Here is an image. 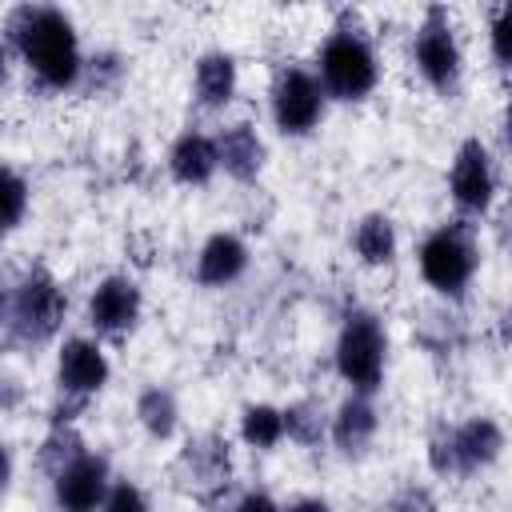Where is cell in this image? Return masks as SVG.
I'll use <instances>...</instances> for the list:
<instances>
[{
  "instance_id": "1",
  "label": "cell",
  "mask_w": 512,
  "mask_h": 512,
  "mask_svg": "<svg viewBox=\"0 0 512 512\" xmlns=\"http://www.w3.org/2000/svg\"><path fill=\"white\" fill-rule=\"evenodd\" d=\"M8 32L16 36V44L24 48L28 64L40 72L44 84L64 88L76 80L80 72V56H76V36L64 12L56 8H16L8 16Z\"/></svg>"
},
{
  "instance_id": "2",
  "label": "cell",
  "mask_w": 512,
  "mask_h": 512,
  "mask_svg": "<svg viewBox=\"0 0 512 512\" xmlns=\"http://www.w3.org/2000/svg\"><path fill=\"white\" fill-rule=\"evenodd\" d=\"M500 448H504V436H500V428L492 420H468L464 428L432 436L428 460H432L436 472H468L476 464L496 460Z\"/></svg>"
},
{
  "instance_id": "3",
  "label": "cell",
  "mask_w": 512,
  "mask_h": 512,
  "mask_svg": "<svg viewBox=\"0 0 512 512\" xmlns=\"http://www.w3.org/2000/svg\"><path fill=\"white\" fill-rule=\"evenodd\" d=\"M336 364L344 372V380H352L360 392H372L380 384L384 372V336L380 324L364 312H356L344 332H340V348H336Z\"/></svg>"
},
{
  "instance_id": "4",
  "label": "cell",
  "mask_w": 512,
  "mask_h": 512,
  "mask_svg": "<svg viewBox=\"0 0 512 512\" xmlns=\"http://www.w3.org/2000/svg\"><path fill=\"white\" fill-rule=\"evenodd\" d=\"M420 268L424 280L440 292H460L476 268V248L468 240L464 228H440L436 236H428L424 252H420Z\"/></svg>"
},
{
  "instance_id": "5",
  "label": "cell",
  "mask_w": 512,
  "mask_h": 512,
  "mask_svg": "<svg viewBox=\"0 0 512 512\" xmlns=\"http://www.w3.org/2000/svg\"><path fill=\"white\" fill-rule=\"evenodd\" d=\"M320 64H324V84L336 96H344V100H356V96L372 92V84H376V60H372V52L356 36H348V32H340V36L328 40Z\"/></svg>"
},
{
  "instance_id": "6",
  "label": "cell",
  "mask_w": 512,
  "mask_h": 512,
  "mask_svg": "<svg viewBox=\"0 0 512 512\" xmlns=\"http://www.w3.org/2000/svg\"><path fill=\"white\" fill-rule=\"evenodd\" d=\"M64 316V296L48 272H32L16 292V332L28 340H44L56 332Z\"/></svg>"
},
{
  "instance_id": "7",
  "label": "cell",
  "mask_w": 512,
  "mask_h": 512,
  "mask_svg": "<svg viewBox=\"0 0 512 512\" xmlns=\"http://www.w3.org/2000/svg\"><path fill=\"white\" fill-rule=\"evenodd\" d=\"M416 60H420V72L436 84V88H448L456 80V40H452V28L444 20V8H432L420 36H416Z\"/></svg>"
},
{
  "instance_id": "8",
  "label": "cell",
  "mask_w": 512,
  "mask_h": 512,
  "mask_svg": "<svg viewBox=\"0 0 512 512\" xmlns=\"http://www.w3.org/2000/svg\"><path fill=\"white\" fill-rule=\"evenodd\" d=\"M320 116V88L308 72L292 68L276 84V124L284 132H308Z\"/></svg>"
},
{
  "instance_id": "9",
  "label": "cell",
  "mask_w": 512,
  "mask_h": 512,
  "mask_svg": "<svg viewBox=\"0 0 512 512\" xmlns=\"http://www.w3.org/2000/svg\"><path fill=\"white\" fill-rule=\"evenodd\" d=\"M452 196L460 200V208H472V212H484L492 204V168L480 140L460 144L452 164Z\"/></svg>"
},
{
  "instance_id": "10",
  "label": "cell",
  "mask_w": 512,
  "mask_h": 512,
  "mask_svg": "<svg viewBox=\"0 0 512 512\" xmlns=\"http://www.w3.org/2000/svg\"><path fill=\"white\" fill-rule=\"evenodd\" d=\"M104 484H108V464L100 456H80L72 468L56 476L60 512H92L104 500Z\"/></svg>"
},
{
  "instance_id": "11",
  "label": "cell",
  "mask_w": 512,
  "mask_h": 512,
  "mask_svg": "<svg viewBox=\"0 0 512 512\" xmlns=\"http://www.w3.org/2000/svg\"><path fill=\"white\" fill-rule=\"evenodd\" d=\"M136 312H140V292H136L128 280H120V276H108V280L92 292V304H88L92 324L104 328V332L128 328V324L136 320Z\"/></svg>"
},
{
  "instance_id": "12",
  "label": "cell",
  "mask_w": 512,
  "mask_h": 512,
  "mask_svg": "<svg viewBox=\"0 0 512 512\" xmlns=\"http://www.w3.org/2000/svg\"><path fill=\"white\" fill-rule=\"evenodd\" d=\"M104 376H108V364H104L96 344H88V340H68L64 344V352H60V384L64 388L92 392V388L104 384Z\"/></svg>"
},
{
  "instance_id": "13",
  "label": "cell",
  "mask_w": 512,
  "mask_h": 512,
  "mask_svg": "<svg viewBox=\"0 0 512 512\" xmlns=\"http://www.w3.org/2000/svg\"><path fill=\"white\" fill-rule=\"evenodd\" d=\"M216 160H224V168L236 176V180H252L260 172V160H264V148L256 140V132L248 124H236L220 136L216 144Z\"/></svg>"
},
{
  "instance_id": "14",
  "label": "cell",
  "mask_w": 512,
  "mask_h": 512,
  "mask_svg": "<svg viewBox=\"0 0 512 512\" xmlns=\"http://www.w3.org/2000/svg\"><path fill=\"white\" fill-rule=\"evenodd\" d=\"M216 164H220V160H216V144H212L208 136L188 132V136H180L176 148H172V176L184 180V184H204Z\"/></svg>"
},
{
  "instance_id": "15",
  "label": "cell",
  "mask_w": 512,
  "mask_h": 512,
  "mask_svg": "<svg viewBox=\"0 0 512 512\" xmlns=\"http://www.w3.org/2000/svg\"><path fill=\"white\" fill-rule=\"evenodd\" d=\"M244 260H248L244 244H240L236 236L220 232V236H212V240L204 244V252H200V280H204V284H228V280L240 276Z\"/></svg>"
},
{
  "instance_id": "16",
  "label": "cell",
  "mask_w": 512,
  "mask_h": 512,
  "mask_svg": "<svg viewBox=\"0 0 512 512\" xmlns=\"http://www.w3.org/2000/svg\"><path fill=\"white\" fill-rule=\"evenodd\" d=\"M372 432H376V412H372L364 400H348V404L340 408L336 424H332V436H336V444H340L348 456H360V452L368 448Z\"/></svg>"
},
{
  "instance_id": "17",
  "label": "cell",
  "mask_w": 512,
  "mask_h": 512,
  "mask_svg": "<svg viewBox=\"0 0 512 512\" xmlns=\"http://www.w3.org/2000/svg\"><path fill=\"white\" fill-rule=\"evenodd\" d=\"M236 88V64L224 52H208L196 64V92L204 104H224Z\"/></svg>"
},
{
  "instance_id": "18",
  "label": "cell",
  "mask_w": 512,
  "mask_h": 512,
  "mask_svg": "<svg viewBox=\"0 0 512 512\" xmlns=\"http://www.w3.org/2000/svg\"><path fill=\"white\" fill-rule=\"evenodd\" d=\"M356 248H360V256H364L368 264H384V260H392V252H396V236H392L388 216H368V220L356 228Z\"/></svg>"
},
{
  "instance_id": "19",
  "label": "cell",
  "mask_w": 512,
  "mask_h": 512,
  "mask_svg": "<svg viewBox=\"0 0 512 512\" xmlns=\"http://www.w3.org/2000/svg\"><path fill=\"white\" fill-rule=\"evenodd\" d=\"M140 420H144V428L152 432V436H168L172 428H176V400H172V392H164V388H148L144 396H140Z\"/></svg>"
},
{
  "instance_id": "20",
  "label": "cell",
  "mask_w": 512,
  "mask_h": 512,
  "mask_svg": "<svg viewBox=\"0 0 512 512\" xmlns=\"http://www.w3.org/2000/svg\"><path fill=\"white\" fill-rule=\"evenodd\" d=\"M280 424L288 428V436H296L300 444H316L324 436V412L320 404L304 400V404H292L288 412H280Z\"/></svg>"
},
{
  "instance_id": "21",
  "label": "cell",
  "mask_w": 512,
  "mask_h": 512,
  "mask_svg": "<svg viewBox=\"0 0 512 512\" xmlns=\"http://www.w3.org/2000/svg\"><path fill=\"white\" fill-rule=\"evenodd\" d=\"M280 432H284V424H280V412H276V408L252 404V408L244 412V440H248V444L272 448V444L280 440Z\"/></svg>"
},
{
  "instance_id": "22",
  "label": "cell",
  "mask_w": 512,
  "mask_h": 512,
  "mask_svg": "<svg viewBox=\"0 0 512 512\" xmlns=\"http://www.w3.org/2000/svg\"><path fill=\"white\" fill-rule=\"evenodd\" d=\"M80 456H84L80 436H76V432H60V428H56V432L44 440V448H40V464H44L52 476H60L64 468H72Z\"/></svg>"
},
{
  "instance_id": "23",
  "label": "cell",
  "mask_w": 512,
  "mask_h": 512,
  "mask_svg": "<svg viewBox=\"0 0 512 512\" xmlns=\"http://www.w3.org/2000/svg\"><path fill=\"white\" fill-rule=\"evenodd\" d=\"M24 204H28L24 180H20L12 168H0V236L24 216Z\"/></svg>"
},
{
  "instance_id": "24",
  "label": "cell",
  "mask_w": 512,
  "mask_h": 512,
  "mask_svg": "<svg viewBox=\"0 0 512 512\" xmlns=\"http://www.w3.org/2000/svg\"><path fill=\"white\" fill-rule=\"evenodd\" d=\"M104 512H148V504H144L140 488H132V484H116V488L108 492V500H104Z\"/></svg>"
},
{
  "instance_id": "25",
  "label": "cell",
  "mask_w": 512,
  "mask_h": 512,
  "mask_svg": "<svg viewBox=\"0 0 512 512\" xmlns=\"http://www.w3.org/2000/svg\"><path fill=\"white\" fill-rule=\"evenodd\" d=\"M388 512H436V504H432V496H428L424 488H404V492L388 504Z\"/></svg>"
},
{
  "instance_id": "26",
  "label": "cell",
  "mask_w": 512,
  "mask_h": 512,
  "mask_svg": "<svg viewBox=\"0 0 512 512\" xmlns=\"http://www.w3.org/2000/svg\"><path fill=\"white\" fill-rule=\"evenodd\" d=\"M492 52L500 64H508V12L496 8V20H492Z\"/></svg>"
},
{
  "instance_id": "27",
  "label": "cell",
  "mask_w": 512,
  "mask_h": 512,
  "mask_svg": "<svg viewBox=\"0 0 512 512\" xmlns=\"http://www.w3.org/2000/svg\"><path fill=\"white\" fill-rule=\"evenodd\" d=\"M236 512H280V508H276V504H272L268 496H244Z\"/></svg>"
},
{
  "instance_id": "28",
  "label": "cell",
  "mask_w": 512,
  "mask_h": 512,
  "mask_svg": "<svg viewBox=\"0 0 512 512\" xmlns=\"http://www.w3.org/2000/svg\"><path fill=\"white\" fill-rule=\"evenodd\" d=\"M288 512H328V504L324 500H296Z\"/></svg>"
},
{
  "instance_id": "29",
  "label": "cell",
  "mask_w": 512,
  "mask_h": 512,
  "mask_svg": "<svg viewBox=\"0 0 512 512\" xmlns=\"http://www.w3.org/2000/svg\"><path fill=\"white\" fill-rule=\"evenodd\" d=\"M4 480H8V452L0 448V484H4Z\"/></svg>"
},
{
  "instance_id": "30",
  "label": "cell",
  "mask_w": 512,
  "mask_h": 512,
  "mask_svg": "<svg viewBox=\"0 0 512 512\" xmlns=\"http://www.w3.org/2000/svg\"><path fill=\"white\" fill-rule=\"evenodd\" d=\"M0 76H4V48H0Z\"/></svg>"
},
{
  "instance_id": "31",
  "label": "cell",
  "mask_w": 512,
  "mask_h": 512,
  "mask_svg": "<svg viewBox=\"0 0 512 512\" xmlns=\"http://www.w3.org/2000/svg\"><path fill=\"white\" fill-rule=\"evenodd\" d=\"M0 312H4V288H0Z\"/></svg>"
}]
</instances>
